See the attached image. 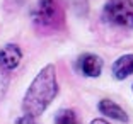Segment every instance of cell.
<instances>
[{"label":"cell","instance_id":"cell-2","mask_svg":"<svg viewBox=\"0 0 133 124\" xmlns=\"http://www.w3.org/2000/svg\"><path fill=\"white\" fill-rule=\"evenodd\" d=\"M32 20L36 29L44 34L62 29L65 22V12L60 0H39L32 14Z\"/></svg>","mask_w":133,"mask_h":124},{"label":"cell","instance_id":"cell-3","mask_svg":"<svg viewBox=\"0 0 133 124\" xmlns=\"http://www.w3.org/2000/svg\"><path fill=\"white\" fill-rule=\"evenodd\" d=\"M102 19L111 26L133 29V0H106Z\"/></svg>","mask_w":133,"mask_h":124},{"label":"cell","instance_id":"cell-5","mask_svg":"<svg viewBox=\"0 0 133 124\" xmlns=\"http://www.w3.org/2000/svg\"><path fill=\"white\" fill-rule=\"evenodd\" d=\"M22 60V51L17 44H5L4 48H0V63L7 71L16 70L17 66L21 65Z\"/></svg>","mask_w":133,"mask_h":124},{"label":"cell","instance_id":"cell-9","mask_svg":"<svg viewBox=\"0 0 133 124\" xmlns=\"http://www.w3.org/2000/svg\"><path fill=\"white\" fill-rule=\"evenodd\" d=\"M7 83H9V75H7V70H5L2 63H0V95L5 92L7 89Z\"/></svg>","mask_w":133,"mask_h":124},{"label":"cell","instance_id":"cell-7","mask_svg":"<svg viewBox=\"0 0 133 124\" xmlns=\"http://www.w3.org/2000/svg\"><path fill=\"white\" fill-rule=\"evenodd\" d=\"M113 77L116 80H125L130 75H133V54H123L111 66Z\"/></svg>","mask_w":133,"mask_h":124},{"label":"cell","instance_id":"cell-10","mask_svg":"<svg viewBox=\"0 0 133 124\" xmlns=\"http://www.w3.org/2000/svg\"><path fill=\"white\" fill-rule=\"evenodd\" d=\"M90 122H92V124H104V122H108V121H106V119H101V117H96V119H92Z\"/></svg>","mask_w":133,"mask_h":124},{"label":"cell","instance_id":"cell-11","mask_svg":"<svg viewBox=\"0 0 133 124\" xmlns=\"http://www.w3.org/2000/svg\"><path fill=\"white\" fill-rule=\"evenodd\" d=\"M131 89H133V87H131Z\"/></svg>","mask_w":133,"mask_h":124},{"label":"cell","instance_id":"cell-6","mask_svg":"<svg viewBox=\"0 0 133 124\" xmlns=\"http://www.w3.org/2000/svg\"><path fill=\"white\" fill-rule=\"evenodd\" d=\"M97 109L99 112L104 114L106 117H109V119H114V121H119V122H128V114L123 111L116 102L109 100V99H102L101 102L97 104Z\"/></svg>","mask_w":133,"mask_h":124},{"label":"cell","instance_id":"cell-4","mask_svg":"<svg viewBox=\"0 0 133 124\" xmlns=\"http://www.w3.org/2000/svg\"><path fill=\"white\" fill-rule=\"evenodd\" d=\"M78 70L84 77L89 78H97L102 71V60L97 54L85 53L78 58Z\"/></svg>","mask_w":133,"mask_h":124},{"label":"cell","instance_id":"cell-8","mask_svg":"<svg viewBox=\"0 0 133 124\" xmlns=\"http://www.w3.org/2000/svg\"><path fill=\"white\" fill-rule=\"evenodd\" d=\"M55 122L56 124H75L77 122V116L72 109H60L55 114Z\"/></svg>","mask_w":133,"mask_h":124},{"label":"cell","instance_id":"cell-1","mask_svg":"<svg viewBox=\"0 0 133 124\" xmlns=\"http://www.w3.org/2000/svg\"><path fill=\"white\" fill-rule=\"evenodd\" d=\"M58 93V78H56L55 65H46L41 68L31 85L28 87L22 99V112L38 119L55 100Z\"/></svg>","mask_w":133,"mask_h":124}]
</instances>
